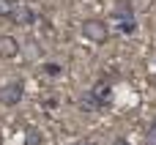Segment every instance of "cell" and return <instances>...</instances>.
I'll use <instances>...</instances> for the list:
<instances>
[{"label":"cell","instance_id":"2","mask_svg":"<svg viewBox=\"0 0 156 145\" xmlns=\"http://www.w3.org/2000/svg\"><path fill=\"white\" fill-rule=\"evenodd\" d=\"M115 25H118V33L121 36H132L137 30V16H134V8L129 0H118L115 3Z\"/></svg>","mask_w":156,"mask_h":145},{"label":"cell","instance_id":"10","mask_svg":"<svg viewBox=\"0 0 156 145\" xmlns=\"http://www.w3.org/2000/svg\"><path fill=\"white\" fill-rule=\"evenodd\" d=\"M115 145H132V143H129V140H123V137H121V140H115Z\"/></svg>","mask_w":156,"mask_h":145},{"label":"cell","instance_id":"9","mask_svg":"<svg viewBox=\"0 0 156 145\" xmlns=\"http://www.w3.org/2000/svg\"><path fill=\"white\" fill-rule=\"evenodd\" d=\"M145 145H156V123H151L145 132Z\"/></svg>","mask_w":156,"mask_h":145},{"label":"cell","instance_id":"7","mask_svg":"<svg viewBox=\"0 0 156 145\" xmlns=\"http://www.w3.org/2000/svg\"><path fill=\"white\" fill-rule=\"evenodd\" d=\"M44 143V134L36 129V126H30L27 132H25V145H41Z\"/></svg>","mask_w":156,"mask_h":145},{"label":"cell","instance_id":"12","mask_svg":"<svg viewBox=\"0 0 156 145\" xmlns=\"http://www.w3.org/2000/svg\"><path fill=\"white\" fill-rule=\"evenodd\" d=\"M0 145H3V132H0Z\"/></svg>","mask_w":156,"mask_h":145},{"label":"cell","instance_id":"6","mask_svg":"<svg viewBox=\"0 0 156 145\" xmlns=\"http://www.w3.org/2000/svg\"><path fill=\"white\" fill-rule=\"evenodd\" d=\"M19 41H16V36H11V33H3L0 36V60H14V58H19Z\"/></svg>","mask_w":156,"mask_h":145},{"label":"cell","instance_id":"13","mask_svg":"<svg viewBox=\"0 0 156 145\" xmlns=\"http://www.w3.org/2000/svg\"><path fill=\"white\" fill-rule=\"evenodd\" d=\"M154 123H156V121H154Z\"/></svg>","mask_w":156,"mask_h":145},{"label":"cell","instance_id":"8","mask_svg":"<svg viewBox=\"0 0 156 145\" xmlns=\"http://www.w3.org/2000/svg\"><path fill=\"white\" fill-rule=\"evenodd\" d=\"M41 71H44L47 77H58V74H60V63H44Z\"/></svg>","mask_w":156,"mask_h":145},{"label":"cell","instance_id":"11","mask_svg":"<svg viewBox=\"0 0 156 145\" xmlns=\"http://www.w3.org/2000/svg\"><path fill=\"white\" fill-rule=\"evenodd\" d=\"M77 145H96V143H93V140H80Z\"/></svg>","mask_w":156,"mask_h":145},{"label":"cell","instance_id":"3","mask_svg":"<svg viewBox=\"0 0 156 145\" xmlns=\"http://www.w3.org/2000/svg\"><path fill=\"white\" fill-rule=\"evenodd\" d=\"M80 30H82L85 41H90V44H107V41H110V27H107V22L99 19V16H88Z\"/></svg>","mask_w":156,"mask_h":145},{"label":"cell","instance_id":"5","mask_svg":"<svg viewBox=\"0 0 156 145\" xmlns=\"http://www.w3.org/2000/svg\"><path fill=\"white\" fill-rule=\"evenodd\" d=\"M5 16L14 22V25H19V27H30L33 22H36V11L30 8V5H14V8H8L5 11Z\"/></svg>","mask_w":156,"mask_h":145},{"label":"cell","instance_id":"4","mask_svg":"<svg viewBox=\"0 0 156 145\" xmlns=\"http://www.w3.org/2000/svg\"><path fill=\"white\" fill-rule=\"evenodd\" d=\"M22 96H25V80L22 77H14L0 88V104L3 107H16L22 101Z\"/></svg>","mask_w":156,"mask_h":145},{"label":"cell","instance_id":"1","mask_svg":"<svg viewBox=\"0 0 156 145\" xmlns=\"http://www.w3.org/2000/svg\"><path fill=\"white\" fill-rule=\"evenodd\" d=\"M110 99H112L110 80H99V82H96L88 93H82V99H80V110H85V112L107 110V107H110Z\"/></svg>","mask_w":156,"mask_h":145}]
</instances>
